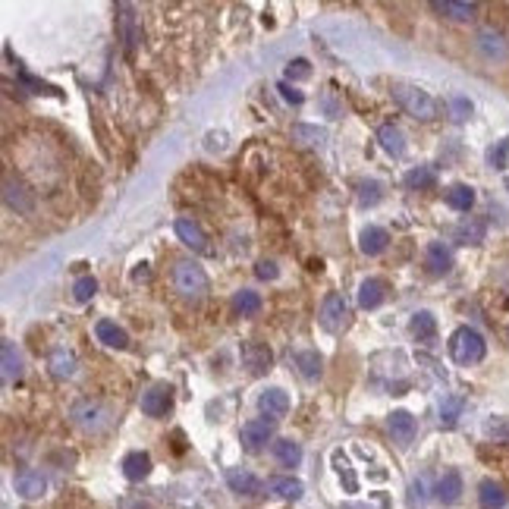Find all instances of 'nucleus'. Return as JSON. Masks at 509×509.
I'll return each mask as SVG.
<instances>
[{"instance_id": "nucleus-27", "label": "nucleus", "mask_w": 509, "mask_h": 509, "mask_svg": "<svg viewBox=\"0 0 509 509\" xmlns=\"http://www.w3.org/2000/svg\"><path fill=\"white\" fill-rule=\"evenodd\" d=\"M478 497H481V503H484V509H503L506 506V491L497 484V481H481Z\"/></svg>"}, {"instance_id": "nucleus-18", "label": "nucleus", "mask_w": 509, "mask_h": 509, "mask_svg": "<svg viewBox=\"0 0 509 509\" xmlns=\"http://www.w3.org/2000/svg\"><path fill=\"white\" fill-rule=\"evenodd\" d=\"M484 233H487L484 220L468 217V220H462L456 230H453V236H456V243H462V245H481V243H484Z\"/></svg>"}, {"instance_id": "nucleus-42", "label": "nucleus", "mask_w": 509, "mask_h": 509, "mask_svg": "<svg viewBox=\"0 0 509 509\" xmlns=\"http://www.w3.org/2000/svg\"><path fill=\"white\" fill-rule=\"evenodd\" d=\"M308 76H311L308 60H292V63L286 66V79H308Z\"/></svg>"}, {"instance_id": "nucleus-26", "label": "nucleus", "mask_w": 509, "mask_h": 509, "mask_svg": "<svg viewBox=\"0 0 509 509\" xmlns=\"http://www.w3.org/2000/svg\"><path fill=\"white\" fill-rule=\"evenodd\" d=\"M462 497V478L459 472H446L444 478L437 481V500L440 503H456Z\"/></svg>"}, {"instance_id": "nucleus-29", "label": "nucleus", "mask_w": 509, "mask_h": 509, "mask_svg": "<svg viewBox=\"0 0 509 509\" xmlns=\"http://www.w3.org/2000/svg\"><path fill=\"white\" fill-rule=\"evenodd\" d=\"M271 491L277 494L280 500H299L305 494V487H302V481H299V478H273L271 481Z\"/></svg>"}, {"instance_id": "nucleus-48", "label": "nucleus", "mask_w": 509, "mask_h": 509, "mask_svg": "<svg viewBox=\"0 0 509 509\" xmlns=\"http://www.w3.org/2000/svg\"><path fill=\"white\" fill-rule=\"evenodd\" d=\"M506 189H509V179H506Z\"/></svg>"}, {"instance_id": "nucleus-41", "label": "nucleus", "mask_w": 509, "mask_h": 509, "mask_svg": "<svg viewBox=\"0 0 509 509\" xmlns=\"http://www.w3.org/2000/svg\"><path fill=\"white\" fill-rule=\"evenodd\" d=\"M506 154H509V138H500L497 142V148H491V167H497V170H503L506 167Z\"/></svg>"}, {"instance_id": "nucleus-2", "label": "nucleus", "mask_w": 509, "mask_h": 509, "mask_svg": "<svg viewBox=\"0 0 509 509\" xmlns=\"http://www.w3.org/2000/svg\"><path fill=\"white\" fill-rule=\"evenodd\" d=\"M393 101H397L403 110L408 113V117H415V120H434L437 117V101H434L427 91H421V89H415V85H393Z\"/></svg>"}, {"instance_id": "nucleus-40", "label": "nucleus", "mask_w": 509, "mask_h": 509, "mask_svg": "<svg viewBox=\"0 0 509 509\" xmlns=\"http://www.w3.org/2000/svg\"><path fill=\"white\" fill-rule=\"evenodd\" d=\"M359 202L361 205H378L380 202V183H361L359 186Z\"/></svg>"}, {"instance_id": "nucleus-15", "label": "nucleus", "mask_w": 509, "mask_h": 509, "mask_svg": "<svg viewBox=\"0 0 509 509\" xmlns=\"http://www.w3.org/2000/svg\"><path fill=\"white\" fill-rule=\"evenodd\" d=\"M378 142H380V148H384L387 154H393V157H403V154H406V136H403V129H399V126H393V123L380 126V129H378Z\"/></svg>"}, {"instance_id": "nucleus-24", "label": "nucleus", "mask_w": 509, "mask_h": 509, "mask_svg": "<svg viewBox=\"0 0 509 509\" xmlns=\"http://www.w3.org/2000/svg\"><path fill=\"white\" fill-rule=\"evenodd\" d=\"M425 261H427V267H431V273H446L453 264V254L444 243H431L425 252Z\"/></svg>"}, {"instance_id": "nucleus-16", "label": "nucleus", "mask_w": 509, "mask_h": 509, "mask_svg": "<svg viewBox=\"0 0 509 509\" xmlns=\"http://www.w3.org/2000/svg\"><path fill=\"white\" fill-rule=\"evenodd\" d=\"M226 484L236 494H243V497H254V494L261 491V481L254 478L252 472H245V468H230V472H226Z\"/></svg>"}, {"instance_id": "nucleus-43", "label": "nucleus", "mask_w": 509, "mask_h": 509, "mask_svg": "<svg viewBox=\"0 0 509 509\" xmlns=\"http://www.w3.org/2000/svg\"><path fill=\"white\" fill-rule=\"evenodd\" d=\"M487 434H491V437H500V440H509V421L491 418L487 421Z\"/></svg>"}, {"instance_id": "nucleus-8", "label": "nucleus", "mask_w": 509, "mask_h": 509, "mask_svg": "<svg viewBox=\"0 0 509 509\" xmlns=\"http://www.w3.org/2000/svg\"><path fill=\"white\" fill-rule=\"evenodd\" d=\"M243 361L252 374H267L273 365V352L264 343H243Z\"/></svg>"}, {"instance_id": "nucleus-28", "label": "nucleus", "mask_w": 509, "mask_h": 509, "mask_svg": "<svg viewBox=\"0 0 509 509\" xmlns=\"http://www.w3.org/2000/svg\"><path fill=\"white\" fill-rule=\"evenodd\" d=\"M446 205L453 207V211H468V207L475 205V189L472 186H450V192H446Z\"/></svg>"}, {"instance_id": "nucleus-37", "label": "nucleus", "mask_w": 509, "mask_h": 509, "mask_svg": "<svg viewBox=\"0 0 509 509\" xmlns=\"http://www.w3.org/2000/svg\"><path fill=\"white\" fill-rule=\"evenodd\" d=\"M95 292H98L95 277H79L76 283H72V299H76V302H91Z\"/></svg>"}, {"instance_id": "nucleus-11", "label": "nucleus", "mask_w": 509, "mask_h": 509, "mask_svg": "<svg viewBox=\"0 0 509 509\" xmlns=\"http://www.w3.org/2000/svg\"><path fill=\"white\" fill-rule=\"evenodd\" d=\"M44 491H48V481H44L41 472H35V468H25V472L16 475V494H19L22 500H38Z\"/></svg>"}, {"instance_id": "nucleus-45", "label": "nucleus", "mask_w": 509, "mask_h": 509, "mask_svg": "<svg viewBox=\"0 0 509 509\" xmlns=\"http://www.w3.org/2000/svg\"><path fill=\"white\" fill-rule=\"evenodd\" d=\"M258 273L261 280H277L280 277V271H277V264H273V261H258Z\"/></svg>"}, {"instance_id": "nucleus-14", "label": "nucleus", "mask_w": 509, "mask_h": 509, "mask_svg": "<svg viewBox=\"0 0 509 509\" xmlns=\"http://www.w3.org/2000/svg\"><path fill=\"white\" fill-rule=\"evenodd\" d=\"M170 406H173L170 393L160 390V387H151V390L142 393V412L151 415V418H160V415H167V412H170Z\"/></svg>"}, {"instance_id": "nucleus-1", "label": "nucleus", "mask_w": 509, "mask_h": 509, "mask_svg": "<svg viewBox=\"0 0 509 509\" xmlns=\"http://www.w3.org/2000/svg\"><path fill=\"white\" fill-rule=\"evenodd\" d=\"M173 290L179 292L189 302H198L207 292V277L205 271L195 264V261H176L173 264Z\"/></svg>"}, {"instance_id": "nucleus-12", "label": "nucleus", "mask_w": 509, "mask_h": 509, "mask_svg": "<svg viewBox=\"0 0 509 509\" xmlns=\"http://www.w3.org/2000/svg\"><path fill=\"white\" fill-rule=\"evenodd\" d=\"M431 10H434V13H440V16H446V19H456V22H465V19H475L478 6H475V4H465V0H434Z\"/></svg>"}, {"instance_id": "nucleus-34", "label": "nucleus", "mask_w": 509, "mask_h": 509, "mask_svg": "<svg viewBox=\"0 0 509 509\" xmlns=\"http://www.w3.org/2000/svg\"><path fill=\"white\" fill-rule=\"evenodd\" d=\"M434 330H437V321H434L431 311H418V314L412 318V333H415L418 340L434 337Z\"/></svg>"}, {"instance_id": "nucleus-44", "label": "nucleus", "mask_w": 509, "mask_h": 509, "mask_svg": "<svg viewBox=\"0 0 509 509\" xmlns=\"http://www.w3.org/2000/svg\"><path fill=\"white\" fill-rule=\"evenodd\" d=\"M277 91L283 95V101H290V104H302V101H305L302 91H296L290 82H280V85H277Z\"/></svg>"}, {"instance_id": "nucleus-46", "label": "nucleus", "mask_w": 509, "mask_h": 509, "mask_svg": "<svg viewBox=\"0 0 509 509\" xmlns=\"http://www.w3.org/2000/svg\"><path fill=\"white\" fill-rule=\"evenodd\" d=\"M148 277V264H138V271H136V280H145Z\"/></svg>"}, {"instance_id": "nucleus-25", "label": "nucleus", "mask_w": 509, "mask_h": 509, "mask_svg": "<svg viewBox=\"0 0 509 509\" xmlns=\"http://www.w3.org/2000/svg\"><path fill=\"white\" fill-rule=\"evenodd\" d=\"M384 292H387V286H384V280H365V283L359 286V305L361 308H378L380 302H384Z\"/></svg>"}, {"instance_id": "nucleus-36", "label": "nucleus", "mask_w": 509, "mask_h": 509, "mask_svg": "<svg viewBox=\"0 0 509 509\" xmlns=\"http://www.w3.org/2000/svg\"><path fill=\"white\" fill-rule=\"evenodd\" d=\"M296 365L302 368V374L308 380H318L321 378V356H318V352H299Z\"/></svg>"}, {"instance_id": "nucleus-32", "label": "nucleus", "mask_w": 509, "mask_h": 509, "mask_svg": "<svg viewBox=\"0 0 509 509\" xmlns=\"http://www.w3.org/2000/svg\"><path fill=\"white\" fill-rule=\"evenodd\" d=\"M51 371H53V378H72V374H76V359H72L70 352L57 349L51 356Z\"/></svg>"}, {"instance_id": "nucleus-23", "label": "nucleus", "mask_w": 509, "mask_h": 509, "mask_svg": "<svg viewBox=\"0 0 509 509\" xmlns=\"http://www.w3.org/2000/svg\"><path fill=\"white\" fill-rule=\"evenodd\" d=\"M123 475L129 481H142V478H148L151 475V456L148 453H129V456L123 459Z\"/></svg>"}, {"instance_id": "nucleus-22", "label": "nucleus", "mask_w": 509, "mask_h": 509, "mask_svg": "<svg viewBox=\"0 0 509 509\" xmlns=\"http://www.w3.org/2000/svg\"><path fill=\"white\" fill-rule=\"evenodd\" d=\"M95 333H98V340H101V343L113 346V349H126V346H129V333H126L123 327H117L113 321H98Z\"/></svg>"}, {"instance_id": "nucleus-31", "label": "nucleus", "mask_w": 509, "mask_h": 509, "mask_svg": "<svg viewBox=\"0 0 509 509\" xmlns=\"http://www.w3.org/2000/svg\"><path fill=\"white\" fill-rule=\"evenodd\" d=\"M4 202L10 207H16V211H29L32 207V198L25 195V189L19 183H13V179H6L4 183Z\"/></svg>"}, {"instance_id": "nucleus-10", "label": "nucleus", "mask_w": 509, "mask_h": 509, "mask_svg": "<svg viewBox=\"0 0 509 509\" xmlns=\"http://www.w3.org/2000/svg\"><path fill=\"white\" fill-rule=\"evenodd\" d=\"M117 13H120V38H123L126 51L132 53V51H136V44L142 41V32H138V19H136V13H132L129 4H120Z\"/></svg>"}, {"instance_id": "nucleus-13", "label": "nucleus", "mask_w": 509, "mask_h": 509, "mask_svg": "<svg viewBox=\"0 0 509 509\" xmlns=\"http://www.w3.org/2000/svg\"><path fill=\"white\" fill-rule=\"evenodd\" d=\"M387 427H390V434H393V440H397V444H412V437H415V418L406 412V408H397V412L387 418Z\"/></svg>"}, {"instance_id": "nucleus-5", "label": "nucleus", "mask_w": 509, "mask_h": 509, "mask_svg": "<svg viewBox=\"0 0 509 509\" xmlns=\"http://www.w3.org/2000/svg\"><path fill=\"white\" fill-rule=\"evenodd\" d=\"M475 48L481 51V57L494 60V63H500V60H506V57H509V44H506V38L500 35V32H494V29H481L478 35H475Z\"/></svg>"}, {"instance_id": "nucleus-33", "label": "nucleus", "mask_w": 509, "mask_h": 509, "mask_svg": "<svg viewBox=\"0 0 509 509\" xmlns=\"http://www.w3.org/2000/svg\"><path fill=\"white\" fill-rule=\"evenodd\" d=\"M292 138L302 145H321L327 138V132L321 126H305V123H296L292 126Z\"/></svg>"}, {"instance_id": "nucleus-47", "label": "nucleus", "mask_w": 509, "mask_h": 509, "mask_svg": "<svg viewBox=\"0 0 509 509\" xmlns=\"http://www.w3.org/2000/svg\"><path fill=\"white\" fill-rule=\"evenodd\" d=\"M343 509H371V506H359V503H346Z\"/></svg>"}, {"instance_id": "nucleus-4", "label": "nucleus", "mask_w": 509, "mask_h": 509, "mask_svg": "<svg viewBox=\"0 0 509 509\" xmlns=\"http://www.w3.org/2000/svg\"><path fill=\"white\" fill-rule=\"evenodd\" d=\"M107 408L101 403H91V399H82V403H76L72 406V421H76L82 431H91V434H98V431H104L107 427Z\"/></svg>"}, {"instance_id": "nucleus-17", "label": "nucleus", "mask_w": 509, "mask_h": 509, "mask_svg": "<svg viewBox=\"0 0 509 509\" xmlns=\"http://www.w3.org/2000/svg\"><path fill=\"white\" fill-rule=\"evenodd\" d=\"M176 236L183 239L192 252H207V236L202 233V226L192 224V220H186V217L176 220Z\"/></svg>"}, {"instance_id": "nucleus-38", "label": "nucleus", "mask_w": 509, "mask_h": 509, "mask_svg": "<svg viewBox=\"0 0 509 509\" xmlns=\"http://www.w3.org/2000/svg\"><path fill=\"white\" fill-rule=\"evenodd\" d=\"M450 117L456 120V123H465L468 117H472V101L462 95H453L450 98Z\"/></svg>"}, {"instance_id": "nucleus-30", "label": "nucleus", "mask_w": 509, "mask_h": 509, "mask_svg": "<svg viewBox=\"0 0 509 509\" xmlns=\"http://www.w3.org/2000/svg\"><path fill=\"white\" fill-rule=\"evenodd\" d=\"M406 186L408 189H434L437 186V173L431 167H415L406 173Z\"/></svg>"}, {"instance_id": "nucleus-7", "label": "nucleus", "mask_w": 509, "mask_h": 509, "mask_svg": "<svg viewBox=\"0 0 509 509\" xmlns=\"http://www.w3.org/2000/svg\"><path fill=\"white\" fill-rule=\"evenodd\" d=\"M321 324L330 333H337L340 327L346 324V299L340 296V292H330V296L324 299V305H321Z\"/></svg>"}, {"instance_id": "nucleus-20", "label": "nucleus", "mask_w": 509, "mask_h": 509, "mask_svg": "<svg viewBox=\"0 0 509 509\" xmlns=\"http://www.w3.org/2000/svg\"><path fill=\"white\" fill-rule=\"evenodd\" d=\"M0 368H4V380L10 384V380H16L19 374H22V359H19L16 346L10 343V340H4L0 343Z\"/></svg>"}, {"instance_id": "nucleus-35", "label": "nucleus", "mask_w": 509, "mask_h": 509, "mask_svg": "<svg viewBox=\"0 0 509 509\" xmlns=\"http://www.w3.org/2000/svg\"><path fill=\"white\" fill-rule=\"evenodd\" d=\"M233 308H236L239 314H254L261 308V296L258 292H252V290H243V292L233 296Z\"/></svg>"}, {"instance_id": "nucleus-3", "label": "nucleus", "mask_w": 509, "mask_h": 509, "mask_svg": "<svg viewBox=\"0 0 509 509\" xmlns=\"http://www.w3.org/2000/svg\"><path fill=\"white\" fill-rule=\"evenodd\" d=\"M484 352H487L484 337L478 330H472V327H459L450 337V356L456 365H475V361L484 359Z\"/></svg>"}, {"instance_id": "nucleus-19", "label": "nucleus", "mask_w": 509, "mask_h": 509, "mask_svg": "<svg viewBox=\"0 0 509 509\" xmlns=\"http://www.w3.org/2000/svg\"><path fill=\"white\" fill-rule=\"evenodd\" d=\"M387 243H390V233H387L384 226H365L359 236V245L365 254H380L387 249Z\"/></svg>"}, {"instance_id": "nucleus-21", "label": "nucleus", "mask_w": 509, "mask_h": 509, "mask_svg": "<svg viewBox=\"0 0 509 509\" xmlns=\"http://www.w3.org/2000/svg\"><path fill=\"white\" fill-rule=\"evenodd\" d=\"M273 459L286 468H296L299 462H302V446L290 437H280V440H273Z\"/></svg>"}, {"instance_id": "nucleus-39", "label": "nucleus", "mask_w": 509, "mask_h": 509, "mask_svg": "<svg viewBox=\"0 0 509 509\" xmlns=\"http://www.w3.org/2000/svg\"><path fill=\"white\" fill-rule=\"evenodd\" d=\"M459 412H462V399H459V397H450V399H444V406H440V421H444L446 427H450V425H456Z\"/></svg>"}, {"instance_id": "nucleus-6", "label": "nucleus", "mask_w": 509, "mask_h": 509, "mask_svg": "<svg viewBox=\"0 0 509 509\" xmlns=\"http://www.w3.org/2000/svg\"><path fill=\"white\" fill-rule=\"evenodd\" d=\"M271 437H273L271 421L254 418V421H245V425H243V444H245V450H249V453L264 450L267 440H271Z\"/></svg>"}, {"instance_id": "nucleus-9", "label": "nucleus", "mask_w": 509, "mask_h": 509, "mask_svg": "<svg viewBox=\"0 0 509 509\" xmlns=\"http://www.w3.org/2000/svg\"><path fill=\"white\" fill-rule=\"evenodd\" d=\"M258 408L267 418H283V415L290 412V397H286V390H280V387H267L258 397Z\"/></svg>"}]
</instances>
